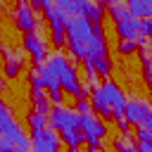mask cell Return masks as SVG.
<instances>
[{
    "label": "cell",
    "mask_w": 152,
    "mask_h": 152,
    "mask_svg": "<svg viewBox=\"0 0 152 152\" xmlns=\"http://www.w3.org/2000/svg\"><path fill=\"white\" fill-rule=\"evenodd\" d=\"M64 38H66V50L76 59H88L97 55H107V40L102 24H93L86 17H69L64 26Z\"/></svg>",
    "instance_id": "1"
},
{
    "label": "cell",
    "mask_w": 152,
    "mask_h": 152,
    "mask_svg": "<svg viewBox=\"0 0 152 152\" xmlns=\"http://www.w3.org/2000/svg\"><path fill=\"white\" fill-rule=\"evenodd\" d=\"M88 95H90V112L93 114H100V119H121L126 95L116 81L104 78Z\"/></svg>",
    "instance_id": "2"
},
{
    "label": "cell",
    "mask_w": 152,
    "mask_h": 152,
    "mask_svg": "<svg viewBox=\"0 0 152 152\" xmlns=\"http://www.w3.org/2000/svg\"><path fill=\"white\" fill-rule=\"evenodd\" d=\"M0 135L7 138L19 150H26L28 147V135L24 133V128L19 126V121L12 116V112H10V107L5 104L2 97H0Z\"/></svg>",
    "instance_id": "3"
},
{
    "label": "cell",
    "mask_w": 152,
    "mask_h": 152,
    "mask_svg": "<svg viewBox=\"0 0 152 152\" xmlns=\"http://www.w3.org/2000/svg\"><path fill=\"white\" fill-rule=\"evenodd\" d=\"M43 17H45V21H48V26H50L52 43H55L57 48H64V43H66V38H64V26H66L69 14H66L59 5L50 2V5L43 7Z\"/></svg>",
    "instance_id": "4"
},
{
    "label": "cell",
    "mask_w": 152,
    "mask_h": 152,
    "mask_svg": "<svg viewBox=\"0 0 152 152\" xmlns=\"http://www.w3.org/2000/svg\"><path fill=\"white\" fill-rule=\"evenodd\" d=\"M78 128H81V133H83V140H86L90 147L100 150V142H102V138L107 135L104 121H102L100 116H95L93 112H90V114H81V116H78Z\"/></svg>",
    "instance_id": "5"
},
{
    "label": "cell",
    "mask_w": 152,
    "mask_h": 152,
    "mask_svg": "<svg viewBox=\"0 0 152 152\" xmlns=\"http://www.w3.org/2000/svg\"><path fill=\"white\" fill-rule=\"evenodd\" d=\"M78 116L74 109L69 107H62V104H52L50 112H48V124L52 131H66V128H78Z\"/></svg>",
    "instance_id": "6"
},
{
    "label": "cell",
    "mask_w": 152,
    "mask_h": 152,
    "mask_svg": "<svg viewBox=\"0 0 152 152\" xmlns=\"http://www.w3.org/2000/svg\"><path fill=\"white\" fill-rule=\"evenodd\" d=\"M59 135L52 131V128H40V131H33L31 138H28V150L33 152H59Z\"/></svg>",
    "instance_id": "7"
},
{
    "label": "cell",
    "mask_w": 152,
    "mask_h": 152,
    "mask_svg": "<svg viewBox=\"0 0 152 152\" xmlns=\"http://www.w3.org/2000/svg\"><path fill=\"white\" fill-rule=\"evenodd\" d=\"M152 114V109H150V104L145 102V100H138V97H131V100H126V104H124V119L131 124V126H140L142 121H145V116H150Z\"/></svg>",
    "instance_id": "8"
},
{
    "label": "cell",
    "mask_w": 152,
    "mask_h": 152,
    "mask_svg": "<svg viewBox=\"0 0 152 152\" xmlns=\"http://www.w3.org/2000/svg\"><path fill=\"white\" fill-rule=\"evenodd\" d=\"M24 50L31 55V59H33V64H36V66H38V64H43V62H45V57H48V45H45V40H43L36 31L24 33Z\"/></svg>",
    "instance_id": "9"
},
{
    "label": "cell",
    "mask_w": 152,
    "mask_h": 152,
    "mask_svg": "<svg viewBox=\"0 0 152 152\" xmlns=\"http://www.w3.org/2000/svg\"><path fill=\"white\" fill-rule=\"evenodd\" d=\"M14 24H17V28L19 31H24V33H31V31H36V12L24 2V5H19L17 10H14Z\"/></svg>",
    "instance_id": "10"
},
{
    "label": "cell",
    "mask_w": 152,
    "mask_h": 152,
    "mask_svg": "<svg viewBox=\"0 0 152 152\" xmlns=\"http://www.w3.org/2000/svg\"><path fill=\"white\" fill-rule=\"evenodd\" d=\"M31 104H33V112H38V114H45L48 116V112H50V102H48V95H45V90L38 86V83H33L31 81Z\"/></svg>",
    "instance_id": "11"
},
{
    "label": "cell",
    "mask_w": 152,
    "mask_h": 152,
    "mask_svg": "<svg viewBox=\"0 0 152 152\" xmlns=\"http://www.w3.org/2000/svg\"><path fill=\"white\" fill-rule=\"evenodd\" d=\"M126 10L135 19H147L152 17V0H126Z\"/></svg>",
    "instance_id": "12"
},
{
    "label": "cell",
    "mask_w": 152,
    "mask_h": 152,
    "mask_svg": "<svg viewBox=\"0 0 152 152\" xmlns=\"http://www.w3.org/2000/svg\"><path fill=\"white\" fill-rule=\"evenodd\" d=\"M93 71L97 74V78H107L112 74V57L109 55H97V57H88Z\"/></svg>",
    "instance_id": "13"
},
{
    "label": "cell",
    "mask_w": 152,
    "mask_h": 152,
    "mask_svg": "<svg viewBox=\"0 0 152 152\" xmlns=\"http://www.w3.org/2000/svg\"><path fill=\"white\" fill-rule=\"evenodd\" d=\"M5 55H7V57H5V76H7V78H17L19 71H21V57L12 55L10 50H7Z\"/></svg>",
    "instance_id": "14"
},
{
    "label": "cell",
    "mask_w": 152,
    "mask_h": 152,
    "mask_svg": "<svg viewBox=\"0 0 152 152\" xmlns=\"http://www.w3.org/2000/svg\"><path fill=\"white\" fill-rule=\"evenodd\" d=\"M26 124H28V128H31V133H33V131H40V128L48 126V116H45V114H38V112H31V114L26 116Z\"/></svg>",
    "instance_id": "15"
},
{
    "label": "cell",
    "mask_w": 152,
    "mask_h": 152,
    "mask_svg": "<svg viewBox=\"0 0 152 152\" xmlns=\"http://www.w3.org/2000/svg\"><path fill=\"white\" fill-rule=\"evenodd\" d=\"M116 52H119V55H124V57L135 55V52H138V43H135V40H119Z\"/></svg>",
    "instance_id": "16"
},
{
    "label": "cell",
    "mask_w": 152,
    "mask_h": 152,
    "mask_svg": "<svg viewBox=\"0 0 152 152\" xmlns=\"http://www.w3.org/2000/svg\"><path fill=\"white\" fill-rule=\"evenodd\" d=\"M140 64H142V78L145 81H150V76H152V69H150V55L142 50L140 52Z\"/></svg>",
    "instance_id": "17"
},
{
    "label": "cell",
    "mask_w": 152,
    "mask_h": 152,
    "mask_svg": "<svg viewBox=\"0 0 152 152\" xmlns=\"http://www.w3.org/2000/svg\"><path fill=\"white\" fill-rule=\"evenodd\" d=\"M150 33H152V19H140L138 36H140V38H150Z\"/></svg>",
    "instance_id": "18"
},
{
    "label": "cell",
    "mask_w": 152,
    "mask_h": 152,
    "mask_svg": "<svg viewBox=\"0 0 152 152\" xmlns=\"http://www.w3.org/2000/svg\"><path fill=\"white\" fill-rule=\"evenodd\" d=\"M76 114H90V100L88 97H76Z\"/></svg>",
    "instance_id": "19"
},
{
    "label": "cell",
    "mask_w": 152,
    "mask_h": 152,
    "mask_svg": "<svg viewBox=\"0 0 152 152\" xmlns=\"http://www.w3.org/2000/svg\"><path fill=\"white\" fill-rule=\"evenodd\" d=\"M45 95H48V102H50V104H62V100H64V93H62L59 88H55V90H48Z\"/></svg>",
    "instance_id": "20"
},
{
    "label": "cell",
    "mask_w": 152,
    "mask_h": 152,
    "mask_svg": "<svg viewBox=\"0 0 152 152\" xmlns=\"http://www.w3.org/2000/svg\"><path fill=\"white\" fill-rule=\"evenodd\" d=\"M140 142H152V131H147V128H142V126H135V133H133Z\"/></svg>",
    "instance_id": "21"
},
{
    "label": "cell",
    "mask_w": 152,
    "mask_h": 152,
    "mask_svg": "<svg viewBox=\"0 0 152 152\" xmlns=\"http://www.w3.org/2000/svg\"><path fill=\"white\" fill-rule=\"evenodd\" d=\"M114 121H116V128H119V131H121L124 135H131V133H128V128H131V124H128V121H126L124 116H121V119H114Z\"/></svg>",
    "instance_id": "22"
},
{
    "label": "cell",
    "mask_w": 152,
    "mask_h": 152,
    "mask_svg": "<svg viewBox=\"0 0 152 152\" xmlns=\"http://www.w3.org/2000/svg\"><path fill=\"white\" fill-rule=\"evenodd\" d=\"M0 152H17V147H14L7 138H2V135H0Z\"/></svg>",
    "instance_id": "23"
},
{
    "label": "cell",
    "mask_w": 152,
    "mask_h": 152,
    "mask_svg": "<svg viewBox=\"0 0 152 152\" xmlns=\"http://www.w3.org/2000/svg\"><path fill=\"white\" fill-rule=\"evenodd\" d=\"M133 150L135 152H152V142H140L138 140V145H133Z\"/></svg>",
    "instance_id": "24"
},
{
    "label": "cell",
    "mask_w": 152,
    "mask_h": 152,
    "mask_svg": "<svg viewBox=\"0 0 152 152\" xmlns=\"http://www.w3.org/2000/svg\"><path fill=\"white\" fill-rule=\"evenodd\" d=\"M45 5H50V0H31L28 7H31V10H43Z\"/></svg>",
    "instance_id": "25"
},
{
    "label": "cell",
    "mask_w": 152,
    "mask_h": 152,
    "mask_svg": "<svg viewBox=\"0 0 152 152\" xmlns=\"http://www.w3.org/2000/svg\"><path fill=\"white\" fill-rule=\"evenodd\" d=\"M116 152H135V150H133V145H119Z\"/></svg>",
    "instance_id": "26"
},
{
    "label": "cell",
    "mask_w": 152,
    "mask_h": 152,
    "mask_svg": "<svg viewBox=\"0 0 152 152\" xmlns=\"http://www.w3.org/2000/svg\"><path fill=\"white\" fill-rule=\"evenodd\" d=\"M50 2H55V5H59V7H66L71 0H50Z\"/></svg>",
    "instance_id": "27"
},
{
    "label": "cell",
    "mask_w": 152,
    "mask_h": 152,
    "mask_svg": "<svg viewBox=\"0 0 152 152\" xmlns=\"http://www.w3.org/2000/svg\"><path fill=\"white\" fill-rule=\"evenodd\" d=\"M112 2H119V0H100L97 5H102V7H107V5H112Z\"/></svg>",
    "instance_id": "28"
},
{
    "label": "cell",
    "mask_w": 152,
    "mask_h": 152,
    "mask_svg": "<svg viewBox=\"0 0 152 152\" xmlns=\"http://www.w3.org/2000/svg\"><path fill=\"white\" fill-rule=\"evenodd\" d=\"M64 152H81V150H78V147H66Z\"/></svg>",
    "instance_id": "29"
},
{
    "label": "cell",
    "mask_w": 152,
    "mask_h": 152,
    "mask_svg": "<svg viewBox=\"0 0 152 152\" xmlns=\"http://www.w3.org/2000/svg\"><path fill=\"white\" fill-rule=\"evenodd\" d=\"M17 152H33V150H28V147H26V150H19V147H17Z\"/></svg>",
    "instance_id": "30"
},
{
    "label": "cell",
    "mask_w": 152,
    "mask_h": 152,
    "mask_svg": "<svg viewBox=\"0 0 152 152\" xmlns=\"http://www.w3.org/2000/svg\"><path fill=\"white\" fill-rule=\"evenodd\" d=\"M17 2H19V5H24V2H26V0H17Z\"/></svg>",
    "instance_id": "31"
}]
</instances>
